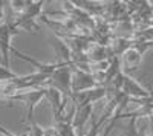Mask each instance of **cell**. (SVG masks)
<instances>
[{
	"instance_id": "1",
	"label": "cell",
	"mask_w": 153,
	"mask_h": 136,
	"mask_svg": "<svg viewBox=\"0 0 153 136\" xmlns=\"http://www.w3.org/2000/svg\"><path fill=\"white\" fill-rule=\"evenodd\" d=\"M72 64H61L52 75L49 77L46 87H54L61 95L71 96V80H72Z\"/></svg>"
},
{
	"instance_id": "2",
	"label": "cell",
	"mask_w": 153,
	"mask_h": 136,
	"mask_svg": "<svg viewBox=\"0 0 153 136\" xmlns=\"http://www.w3.org/2000/svg\"><path fill=\"white\" fill-rule=\"evenodd\" d=\"M43 98H45V87H40V89H32V90H25V92L16 93L11 98H8V101H20V103H23L25 109H28L26 121H28V124H31V122L35 121L34 119V109Z\"/></svg>"
},
{
	"instance_id": "3",
	"label": "cell",
	"mask_w": 153,
	"mask_h": 136,
	"mask_svg": "<svg viewBox=\"0 0 153 136\" xmlns=\"http://www.w3.org/2000/svg\"><path fill=\"white\" fill-rule=\"evenodd\" d=\"M98 87L95 83L92 73L80 70V69H72V80H71V93H81Z\"/></svg>"
},
{
	"instance_id": "4",
	"label": "cell",
	"mask_w": 153,
	"mask_h": 136,
	"mask_svg": "<svg viewBox=\"0 0 153 136\" xmlns=\"http://www.w3.org/2000/svg\"><path fill=\"white\" fill-rule=\"evenodd\" d=\"M121 92L130 98V100H146V98L150 96V93L143 87L138 81H135L133 78H130L129 75L124 73V80H123V87H121Z\"/></svg>"
},
{
	"instance_id": "5",
	"label": "cell",
	"mask_w": 153,
	"mask_h": 136,
	"mask_svg": "<svg viewBox=\"0 0 153 136\" xmlns=\"http://www.w3.org/2000/svg\"><path fill=\"white\" fill-rule=\"evenodd\" d=\"M11 38H12V32H11V29L8 28V24L3 20V23H0V54H2L3 66H6L9 69H11V57H9V54H11V49H12Z\"/></svg>"
},
{
	"instance_id": "6",
	"label": "cell",
	"mask_w": 153,
	"mask_h": 136,
	"mask_svg": "<svg viewBox=\"0 0 153 136\" xmlns=\"http://www.w3.org/2000/svg\"><path fill=\"white\" fill-rule=\"evenodd\" d=\"M11 52L14 54V55H17L20 60L26 61V63H29V64H32L34 67H37V72H38V73H43V75H48V77H51V75H52V73L61 66V63H52V64L40 63V61H37L35 58H32V57H29V55H26V54L20 52L19 49H16V47H12Z\"/></svg>"
},
{
	"instance_id": "7",
	"label": "cell",
	"mask_w": 153,
	"mask_h": 136,
	"mask_svg": "<svg viewBox=\"0 0 153 136\" xmlns=\"http://www.w3.org/2000/svg\"><path fill=\"white\" fill-rule=\"evenodd\" d=\"M143 55H144V54L139 51L136 46H132V47H129V49H127V51L120 57V63H121V66H124L126 69L133 70V69H136L139 64H141Z\"/></svg>"
},
{
	"instance_id": "8",
	"label": "cell",
	"mask_w": 153,
	"mask_h": 136,
	"mask_svg": "<svg viewBox=\"0 0 153 136\" xmlns=\"http://www.w3.org/2000/svg\"><path fill=\"white\" fill-rule=\"evenodd\" d=\"M92 110H94L92 104H87V106H83V107H75V115H74V119H72V127H74L75 132L84 129L87 121L92 118Z\"/></svg>"
},
{
	"instance_id": "9",
	"label": "cell",
	"mask_w": 153,
	"mask_h": 136,
	"mask_svg": "<svg viewBox=\"0 0 153 136\" xmlns=\"http://www.w3.org/2000/svg\"><path fill=\"white\" fill-rule=\"evenodd\" d=\"M63 96L57 89L54 87H45V98H48V101L51 103V107H52V113L57 115L58 110H60V106L63 103Z\"/></svg>"
},
{
	"instance_id": "10",
	"label": "cell",
	"mask_w": 153,
	"mask_h": 136,
	"mask_svg": "<svg viewBox=\"0 0 153 136\" xmlns=\"http://www.w3.org/2000/svg\"><path fill=\"white\" fill-rule=\"evenodd\" d=\"M43 5H45L43 0H40V2H32V0H29V5H28L26 11H25L22 16H26V17H29V18L35 20V18H38V16L42 14Z\"/></svg>"
},
{
	"instance_id": "11",
	"label": "cell",
	"mask_w": 153,
	"mask_h": 136,
	"mask_svg": "<svg viewBox=\"0 0 153 136\" xmlns=\"http://www.w3.org/2000/svg\"><path fill=\"white\" fill-rule=\"evenodd\" d=\"M6 5H9L11 12L17 14V17H19L26 11V8L29 5V0H11V2H6Z\"/></svg>"
},
{
	"instance_id": "12",
	"label": "cell",
	"mask_w": 153,
	"mask_h": 136,
	"mask_svg": "<svg viewBox=\"0 0 153 136\" xmlns=\"http://www.w3.org/2000/svg\"><path fill=\"white\" fill-rule=\"evenodd\" d=\"M23 135L25 136H45V129L42 126H38L34 121V122H31V124H28V129Z\"/></svg>"
},
{
	"instance_id": "13",
	"label": "cell",
	"mask_w": 153,
	"mask_h": 136,
	"mask_svg": "<svg viewBox=\"0 0 153 136\" xmlns=\"http://www.w3.org/2000/svg\"><path fill=\"white\" fill-rule=\"evenodd\" d=\"M17 75L14 72H12L9 67L3 66V64H0V83H3V81H9L12 78H16Z\"/></svg>"
},
{
	"instance_id": "14",
	"label": "cell",
	"mask_w": 153,
	"mask_h": 136,
	"mask_svg": "<svg viewBox=\"0 0 153 136\" xmlns=\"http://www.w3.org/2000/svg\"><path fill=\"white\" fill-rule=\"evenodd\" d=\"M5 5H6V2L0 0V23H3V20H5Z\"/></svg>"
},
{
	"instance_id": "15",
	"label": "cell",
	"mask_w": 153,
	"mask_h": 136,
	"mask_svg": "<svg viewBox=\"0 0 153 136\" xmlns=\"http://www.w3.org/2000/svg\"><path fill=\"white\" fill-rule=\"evenodd\" d=\"M0 100H2V96H0Z\"/></svg>"
},
{
	"instance_id": "16",
	"label": "cell",
	"mask_w": 153,
	"mask_h": 136,
	"mask_svg": "<svg viewBox=\"0 0 153 136\" xmlns=\"http://www.w3.org/2000/svg\"><path fill=\"white\" fill-rule=\"evenodd\" d=\"M2 136H3V135H2Z\"/></svg>"
}]
</instances>
